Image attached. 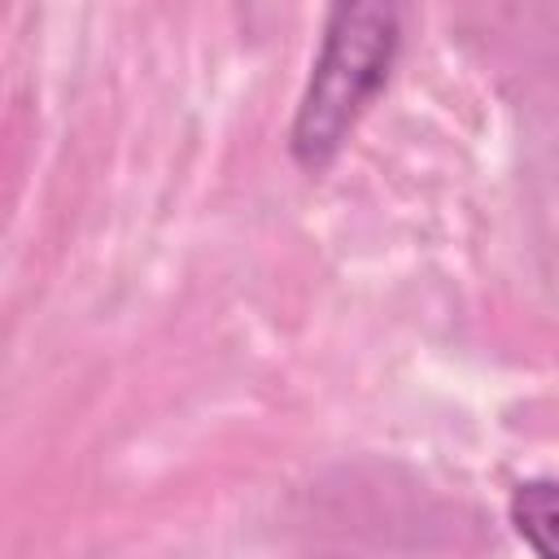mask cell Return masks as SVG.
<instances>
[{
    "instance_id": "6da1fadb",
    "label": "cell",
    "mask_w": 559,
    "mask_h": 559,
    "mask_svg": "<svg viewBox=\"0 0 559 559\" xmlns=\"http://www.w3.org/2000/svg\"><path fill=\"white\" fill-rule=\"evenodd\" d=\"M397 13L389 4H341L323 26V44L310 70V83L297 100L288 131L293 162L310 175L332 166L367 105L389 83L397 57Z\"/></svg>"
},
{
    "instance_id": "7a4b0ae2",
    "label": "cell",
    "mask_w": 559,
    "mask_h": 559,
    "mask_svg": "<svg viewBox=\"0 0 559 559\" xmlns=\"http://www.w3.org/2000/svg\"><path fill=\"white\" fill-rule=\"evenodd\" d=\"M511 524L537 559H555V480L537 476L515 485L511 493Z\"/></svg>"
}]
</instances>
